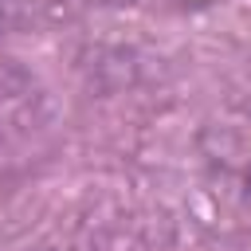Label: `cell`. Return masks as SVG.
Here are the masks:
<instances>
[{"label": "cell", "mask_w": 251, "mask_h": 251, "mask_svg": "<svg viewBox=\"0 0 251 251\" xmlns=\"http://www.w3.org/2000/svg\"><path fill=\"white\" fill-rule=\"evenodd\" d=\"M247 196H251V180H247Z\"/></svg>", "instance_id": "1"}]
</instances>
